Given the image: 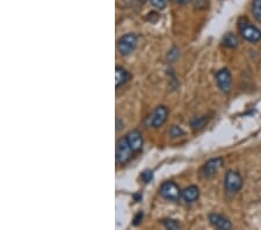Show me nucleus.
Returning <instances> with one entry per match:
<instances>
[{
  "instance_id": "9",
  "label": "nucleus",
  "mask_w": 261,
  "mask_h": 230,
  "mask_svg": "<svg viewBox=\"0 0 261 230\" xmlns=\"http://www.w3.org/2000/svg\"><path fill=\"white\" fill-rule=\"evenodd\" d=\"M209 221L211 223L215 228L221 229V230H230L232 228V223L230 222V220H228L227 217H224L223 215H219V214L211 213L209 215Z\"/></svg>"
},
{
  "instance_id": "16",
  "label": "nucleus",
  "mask_w": 261,
  "mask_h": 230,
  "mask_svg": "<svg viewBox=\"0 0 261 230\" xmlns=\"http://www.w3.org/2000/svg\"><path fill=\"white\" fill-rule=\"evenodd\" d=\"M164 226L166 227L167 229H172V230H177L180 228V225L179 222L176 221V220H165L163 222Z\"/></svg>"
},
{
  "instance_id": "18",
  "label": "nucleus",
  "mask_w": 261,
  "mask_h": 230,
  "mask_svg": "<svg viewBox=\"0 0 261 230\" xmlns=\"http://www.w3.org/2000/svg\"><path fill=\"white\" fill-rule=\"evenodd\" d=\"M151 2L156 8L164 9L168 4V0H151Z\"/></svg>"
},
{
  "instance_id": "2",
  "label": "nucleus",
  "mask_w": 261,
  "mask_h": 230,
  "mask_svg": "<svg viewBox=\"0 0 261 230\" xmlns=\"http://www.w3.org/2000/svg\"><path fill=\"white\" fill-rule=\"evenodd\" d=\"M133 150L130 146L127 137H122L117 141L116 144V161L119 164H127L132 157Z\"/></svg>"
},
{
  "instance_id": "5",
  "label": "nucleus",
  "mask_w": 261,
  "mask_h": 230,
  "mask_svg": "<svg viewBox=\"0 0 261 230\" xmlns=\"http://www.w3.org/2000/svg\"><path fill=\"white\" fill-rule=\"evenodd\" d=\"M160 196L166 200H171V201H178L183 196V192L180 191L179 186L173 181H166L161 185L160 190Z\"/></svg>"
},
{
  "instance_id": "13",
  "label": "nucleus",
  "mask_w": 261,
  "mask_h": 230,
  "mask_svg": "<svg viewBox=\"0 0 261 230\" xmlns=\"http://www.w3.org/2000/svg\"><path fill=\"white\" fill-rule=\"evenodd\" d=\"M223 44L228 48H235L238 46V38L235 35L232 33H229L223 38Z\"/></svg>"
},
{
  "instance_id": "15",
  "label": "nucleus",
  "mask_w": 261,
  "mask_h": 230,
  "mask_svg": "<svg viewBox=\"0 0 261 230\" xmlns=\"http://www.w3.org/2000/svg\"><path fill=\"white\" fill-rule=\"evenodd\" d=\"M208 116H202V117H197V119L192 121V128L194 130H200L202 129L203 127L208 123Z\"/></svg>"
},
{
  "instance_id": "22",
  "label": "nucleus",
  "mask_w": 261,
  "mask_h": 230,
  "mask_svg": "<svg viewBox=\"0 0 261 230\" xmlns=\"http://www.w3.org/2000/svg\"><path fill=\"white\" fill-rule=\"evenodd\" d=\"M142 1H144V0H142Z\"/></svg>"
},
{
  "instance_id": "10",
  "label": "nucleus",
  "mask_w": 261,
  "mask_h": 230,
  "mask_svg": "<svg viewBox=\"0 0 261 230\" xmlns=\"http://www.w3.org/2000/svg\"><path fill=\"white\" fill-rule=\"evenodd\" d=\"M126 137L127 140H128L131 149L133 150V152L141 151L143 148V137L142 134L139 133L138 130H132V132H130Z\"/></svg>"
},
{
  "instance_id": "21",
  "label": "nucleus",
  "mask_w": 261,
  "mask_h": 230,
  "mask_svg": "<svg viewBox=\"0 0 261 230\" xmlns=\"http://www.w3.org/2000/svg\"><path fill=\"white\" fill-rule=\"evenodd\" d=\"M177 4H187V2L190 1V0H174Z\"/></svg>"
},
{
  "instance_id": "3",
  "label": "nucleus",
  "mask_w": 261,
  "mask_h": 230,
  "mask_svg": "<svg viewBox=\"0 0 261 230\" xmlns=\"http://www.w3.org/2000/svg\"><path fill=\"white\" fill-rule=\"evenodd\" d=\"M136 46H137V36L132 33L123 35L117 43V48L122 56L130 55L136 49Z\"/></svg>"
},
{
  "instance_id": "11",
  "label": "nucleus",
  "mask_w": 261,
  "mask_h": 230,
  "mask_svg": "<svg viewBox=\"0 0 261 230\" xmlns=\"http://www.w3.org/2000/svg\"><path fill=\"white\" fill-rule=\"evenodd\" d=\"M200 197V190L199 187L195 186V185H192V186L186 187L183 191V198L186 202H194L199 199Z\"/></svg>"
},
{
  "instance_id": "19",
  "label": "nucleus",
  "mask_w": 261,
  "mask_h": 230,
  "mask_svg": "<svg viewBox=\"0 0 261 230\" xmlns=\"http://www.w3.org/2000/svg\"><path fill=\"white\" fill-rule=\"evenodd\" d=\"M170 134H171V136H172V137H178V136L183 135L184 133L183 132V129H181V128L177 127V126H173V127L171 128Z\"/></svg>"
},
{
  "instance_id": "20",
  "label": "nucleus",
  "mask_w": 261,
  "mask_h": 230,
  "mask_svg": "<svg viewBox=\"0 0 261 230\" xmlns=\"http://www.w3.org/2000/svg\"><path fill=\"white\" fill-rule=\"evenodd\" d=\"M143 219V213H138L137 214V216L135 217V221H133V225L135 226H137L139 222H141V220Z\"/></svg>"
},
{
  "instance_id": "7",
  "label": "nucleus",
  "mask_w": 261,
  "mask_h": 230,
  "mask_svg": "<svg viewBox=\"0 0 261 230\" xmlns=\"http://www.w3.org/2000/svg\"><path fill=\"white\" fill-rule=\"evenodd\" d=\"M216 82L224 93H229L232 86V76L228 69H222L216 73Z\"/></svg>"
},
{
  "instance_id": "6",
  "label": "nucleus",
  "mask_w": 261,
  "mask_h": 230,
  "mask_svg": "<svg viewBox=\"0 0 261 230\" xmlns=\"http://www.w3.org/2000/svg\"><path fill=\"white\" fill-rule=\"evenodd\" d=\"M223 164H224V161H223V158H211L209 159L208 162L206 163L205 165H203L202 168V175L207 179L209 178H212L214 175L217 174V172L221 170Z\"/></svg>"
},
{
  "instance_id": "14",
  "label": "nucleus",
  "mask_w": 261,
  "mask_h": 230,
  "mask_svg": "<svg viewBox=\"0 0 261 230\" xmlns=\"http://www.w3.org/2000/svg\"><path fill=\"white\" fill-rule=\"evenodd\" d=\"M252 13H253L254 19L261 24V0H253Z\"/></svg>"
},
{
  "instance_id": "1",
  "label": "nucleus",
  "mask_w": 261,
  "mask_h": 230,
  "mask_svg": "<svg viewBox=\"0 0 261 230\" xmlns=\"http://www.w3.org/2000/svg\"><path fill=\"white\" fill-rule=\"evenodd\" d=\"M239 31L244 40L251 43L259 42L261 40V30L251 22H248L246 19H241L239 21Z\"/></svg>"
},
{
  "instance_id": "8",
  "label": "nucleus",
  "mask_w": 261,
  "mask_h": 230,
  "mask_svg": "<svg viewBox=\"0 0 261 230\" xmlns=\"http://www.w3.org/2000/svg\"><path fill=\"white\" fill-rule=\"evenodd\" d=\"M168 116V110L165 106H159L152 114L150 119V124L154 128H159L166 122Z\"/></svg>"
},
{
  "instance_id": "17",
  "label": "nucleus",
  "mask_w": 261,
  "mask_h": 230,
  "mask_svg": "<svg viewBox=\"0 0 261 230\" xmlns=\"http://www.w3.org/2000/svg\"><path fill=\"white\" fill-rule=\"evenodd\" d=\"M141 177H142V180L148 184V183H150L152 179H154V172H152L151 170H146L143 172Z\"/></svg>"
},
{
  "instance_id": "4",
  "label": "nucleus",
  "mask_w": 261,
  "mask_h": 230,
  "mask_svg": "<svg viewBox=\"0 0 261 230\" xmlns=\"http://www.w3.org/2000/svg\"><path fill=\"white\" fill-rule=\"evenodd\" d=\"M224 186L230 193H237L243 187V178L237 171H228L224 178Z\"/></svg>"
},
{
  "instance_id": "12",
  "label": "nucleus",
  "mask_w": 261,
  "mask_h": 230,
  "mask_svg": "<svg viewBox=\"0 0 261 230\" xmlns=\"http://www.w3.org/2000/svg\"><path fill=\"white\" fill-rule=\"evenodd\" d=\"M129 78H130V75L126 69L122 68V66H116V69H115V86L116 87H120V86L126 84V83L129 81Z\"/></svg>"
}]
</instances>
